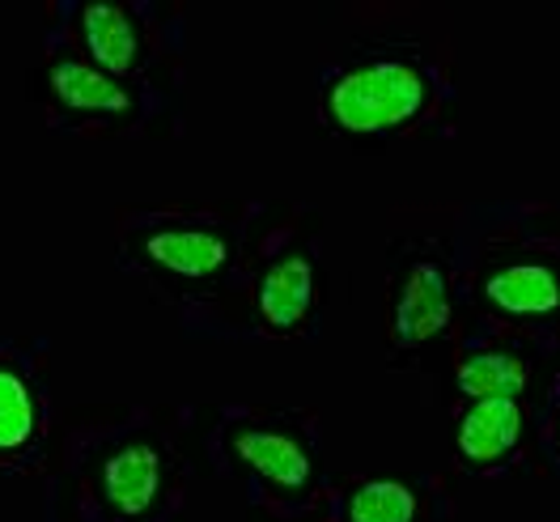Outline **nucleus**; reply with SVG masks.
Returning a JSON list of instances; mask_svg holds the SVG:
<instances>
[{"mask_svg":"<svg viewBox=\"0 0 560 522\" xmlns=\"http://www.w3.org/2000/svg\"><path fill=\"white\" fill-rule=\"evenodd\" d=\"M424 103V81L408 65H365L336 81L331 90V115L349 132H378L390 124H404Z\"/></svg>","mask_w":560,"mask_h":522,"instance_id":"f257e3e1","label":"nucleus"},{"mask_svg":"<svg viewBox=\"0 0 560 522\" xmlns=\"http://www.w3.org/2000/svg\"><path fill=\"white\" fill-rule=\"evenodd\" d=\"M451 323V298H446V277L433 264H420L404 280L399 306H395V332L404 345H424Z\"/></svg>","mask_w":560,"mask_h":522,"instance_id":"f03ea898","label":"nucleus"},{"mask_svg":"<svg viewBox=\"0 0 560 522\" xmlns=\"http://www.w3.org/2000/svg\"><path fill=\"white\" fill-rule=\"evenodd\" d=\"M162 488V459L153 446H124L103 463V492L119 514H144Z\"/></svg>","mask_w":560,"mask_h":522,"instance_id":"7ed1b4c3","label":"nucleus"},{"mask_svg":"<svg viewBox=\"0 0 560 522\" xmlns=\"http://www.w3.org/2000/svg\"><path fill=\"white\" fill-rule=\"evenodd\" d=\"M51 94L69 111H85V115H128L132 111V94L119 85V77L81 65V60H56L51 72Z\"/></svg>","mask_w":560,"mask_h":522,"instance_id":"20e7f679","label":"nucleus"},{"mask_svg":"<svg viewBox=\"0 0 560 522\" xmlns=\"http://www.w3.org/2000/svg\"><path fill=\"white\" fill-rule=\"evenodd\" d=\"M234 454L277 488H302L311 480V454L302 451V442H293L289 433H277V429L234 433Z\"/></svg>","mask_w":560,"mask_h":522,"instance_id":"39448f33","label":"nucleus"},{"mask_svg":"<svg viewBox=\"0 0 560 522\" xmlns=\"http://www.w3.org/2000/svg\"><path fill=\"white\" fill-rule=\"evenodd\" d=\"M81 31H85V47L94 56V69L115 77V72H128L137 65V51H140L137 26H132V18L119 4H110V0L85 4Z\"/></svg>","mask_w":560,"mask_h":522,"instance_id":"423d86ee","label":"nucleus"},{"mask_svg":"<svg viewBox=\"0 0 560 522\" xmlns=\"http://www.w3.org/2000/svg\"><path fill=\"white\" fill-rule=\"evenodd\" d=\"M311 298H315V268L306 255H284L277 259L264 285H259V311L272 327H293L302 323L311 311Z\"/></svg>","mask_w":560,"mask_h":522,"instance_id":"0eeeda50","label":"nucleus"},{"mask_svg":"<svg viewBox=\"0 0 560 522\" xmlns=\"http://www.w3.org/2000/svg\"><path fill=\"white\" fill-rule=\"evenodd\" d=\"M523 433V413L514 399H476V408L458 425V451L476 463H492Z\"/></svg>","mask_w":560,"mask_h":522,"instance_id":"6e6552de","label":"nucleus"},{"mask_svg":"<svg viewBox=\"0 0 560 522\" xmlns=\"http://www.w3.org/2000/svg\"><path fill=\"white\" fill-rule=\"evenodd\" d=\"M144 255L178 277H209L225 264L230 246L209 230H158L144 239Z\"/></svg>","mask_w":560,"mask_h":522,"instance_id":"1a4fd4ad","label":"nucleus"},{"mask_svg":"<svg viewBox=\"0 0 560 522\" xmlns=\"http://www.w3.org/2000/svg\"><path fill=\"white\" fill-rule=\"evenodd\" d=\"M485 293L510 314H548L560 306V280L552 277V268H539V264L501 268L497 277H489Z\"/></svg>","mask_w":560,"mask_h":522,"instance_id":"9d476101","label":"nucleus"},{"mask_svg":"<svg viewBox=\"0 0 560 522\" xmlns=\"http://www.w3.org/2000/svg\"><path fill=\"white\" fill-rule=\"evenodd\" d=\"M458 386L476 399H514L526 386V370L510 352H476L458 366Z\"/></svg>","mask_w":560,"mask_h":522,"instance_id":"9b49d317","label":"nucleus"},{"mask_svg":"<svg viewBox=\"0 0 560 522\" xmlns=\"http://www.w3.org/2000/svg\"><path fill=\"white\" fill-rule=\"evenodd\" d=\"M417 492L399 480H370L352 492L349 522H412Z\"/></svg>","mask_w":560,"mask_h":522,"instance_id":"f8f14e48","label":"nucleus"},{"mask_svg":"<svg viewBox=\"0 0 560 522\" xmlns=\"http://www.w3.org/2000/svg\"><path fill=\"white\" fill-rule=\"evenodd\" d=\"M35 433V399L22 383V374L0 370V451L26 446Z\"/></svg>","mask_w":560,"mask_h":522,"instance_id":"ddd939ff","label":"nucleus"}]
</instances>
